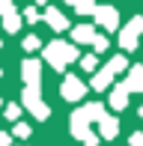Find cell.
<instances>
[{
  "instance_id": "1",
  "label": "cell",
  "mask_w": 143,
  "mask_h": 146,
  "mask_svg": "<svg viewBox=\"0 0 143 146\" xmlns=\"http://www.w3.org/2000/svg\"><path fill=\"white\" fill-rule=\"evenodd\" d=\"M45 57H48V63L54 66V69H63V66H66L69 60H75L77 54H75V48L66 45V42H51L48 51H45Z\"/></svg>"
},
{
  "instance_id": "2",
  "label": "cell",
  "mask_w": 143,
  "mask_h": 146,
  "mask_svg": "<svg viewBox=\"0 0 143 146\" xmlns=\"http://www.w3.org/2000/svg\"><path fill=\"white\" fill-rule=\"evenodd\" d=\"M119 69H125V60H122V57H113L107 69H105V72H99V78L93 81V87H95V90L107 87V84H110V78H113V72H119Z\"/></svg>"
},
{
  "instance_id": "3",
  "label": "cell",
  "mask_w": 143,
  "mask_h": 146,
  "mask_svg": "<svg viewBox=\"0 0 143 146\" xmlns=\"http://www.w3.org/2000/svg\"><path fill=\"white\" fill-rule=\"evenodd\" d=\"M24 104H27V108L33 110L39 119H42V116H48V108H42V104H39V92H36V87H30L27 92H24Z\"/></svg>"
},
{
  "instance_id": "4",
  "label": "cell",
  "mask_w": 143,
  "mask_h": 146,
  "mask_svg": "<svg viewBox=\"0 0 143 146\" xmlns=\"http://www.w3.org/2000/svg\"><path fill=\"white\" fill-rule=\"evenodd\" d=\"M63 96L72 98V102H77V98L83 96V84L77 81V78H66V81H63Z\"/></svg>"
},
{
  "instance_id": "5",
  "label": "cell",
  "mask_w": 143,
  "mask_h": 146,
  "mask_svg": "<svg viewBox=\"0 0 143 146\" xmlns=\"http://www.w3.org/2000/svg\"><path fill=\"white\" fill-rule=\"evenodd\" d=\"M140 30H143V18H134L125 27V33H122V45H125V48H134V39H137Z\"/></svg>"
},
{
  "instance_id": "6",
  "label": "cell",
  "mask_w": 143,
  "mask_h": 146,
  "mask_svg": "<svg viewBox=\"0 0 143 146\" xmlns=\"http://www.w3.org/2000/svg\"><path fill=\"white\" fill-rule=\"evenodd\" d=\"M95 18H99V21L105 24L107 30H113L116 24H119V21H116V12L110 9V6H101V9H95Z\"/></svg>"
},
{
  "instance_id": "7",
  "label": "cell",
  "mask_w": 143,
  "mask_h": 146,
  "mask_svg": "<svg viewBox=\"0 0 143 146\" xmlns=\"http://www.w3.org/2000/svg\"><path fill=\"white\" fill-rule=\"evenodd\" d=\"M21 72H24V78H27L30 87H39V63H36V60H27Z\"/></svg>"
},
{
  "instance_id": "8",
  "label": "cell",
  "mask_w": 143,
  "mask_h": 146,
  "mask_svg": "<svg viewBox=\"0 0 143 146\" xmlns=\"http://www.w3.org/2000/svg\"><path fill=\"white\" fill-rule=\"evenodd\" d=\"M45 21H48L54 30H66V18H63V12H57V9H48V12H45Z\"/></svg>"
},
{
  "instance_id": "9",
  "label": "cell",
  "mask_w": 143,
  "mask_h": 146,
  "mask_svg": "<svg viewBox=\"0 0 143 146\" xmlns=\"http://www.w3.org/2000/svg\"><path fill=\"white\" fill-rule=\"evenodd\" d=\"M128 90H143V69H134L131 72V81L125 84Z\"/></svg>"
},
{
  "instance_id": "10",
  "label": "cell",
  "mask_w": 143,
  "mask_h": 146,
  "mask_svg": "<svg viewBox=\"0 0 143 146\" xmlns=\"http://www.w3.org/2000/svg\"><path fill=\"white\" fill-rule=\"evenodd\" d=\"M125 96H128V87L116 90V92H113V98H110V104H113V108H125Z\"/></svg>"
},
{
  "instance_id": "11",
  "label": "cell",
  "mask_w": 143,
  "mask_h": 146,
  "mask_svg": "<svg viewBox=\"0 0 143 146\" xmlns=\"http://www.w3.org/2000/svg\"><path fill=\"white\" fill-rule=\"evenodd\" d=\"M75 39H77V42H93V27H77L75 30Z\"/></svg>"
},
{
  "instance_id": "12",
  "label": "cell",
  "mask_w": 143,
  "mask_h": 146,
  "mask_svg": "<svg viewBox=\"0 0 143 146\" xmlns=\"http://www.w3.org/2000/svg\"><path fill=\"white\" fill-rule=\"evenodd\" d=\"M101 131H105V137H113V134H116L113 119H101Z\"/></svg>"
},
{
  "instance_id": "13",
  "label": "cell",
  "mask_w": 143,
  "mask_h": 146,
  "mask_svg": "<svg viewBox=\"0 0 143 146\" xmlns=\"http://www.w3.org/2000/svg\"><path fill=\"white\" fill-rule=\"evenodd\" d=\"M77 12H95V3H93V0H77Z\"/></svg>"
},
{
  "instance_id": "14",
  "label": "cell",
  "mask_w": 143,
  "mask_h": 146,
  "mask_svg": "<svg viewBox=\"0 0 143 146\" xmlns=\"http://www.w3.org/2000/svg\"><path fill=\"white\" fill-rule=\"evenodd\" d=\"M93 48H95V51H105V48H107V39H105V36H95V39H93Z\"/></svg>"
},
{
  "instance_id": "15",
  "label": "cell",
  "mask_w": 143,
  "mask_h": 146,
  "mask_svg": "<svg viewBox=\"0 0 143 146\" xmlns=\"http://www.w3.org/2000/svg\"><path fill=\"white\" fill-rule=\"evenodd\" d=\"M24 48H27V51H36L39 48V39L36 36H27V39H24Z\"/></svg>"
},
{
  "instance_id": "16",
  "label": "cell",
  "mask_w": 143,
  "mask_h": 146,
  "mask_svg": "<svg viewBox=\"0 0 143 146\" xmlns=\"http://www.w3.org/2000/svg\"><path fill=\"white\" fill-rule=\"evenodd\" d=\"M15 134H18V137H27L30 128H27V125H15Z\"/></svg>"
},
{
  "instance_id": "17",
  "label": "cell",
  "mask_w": 143,
  "mask_h": 146,
  "mask_svg": "<svg viewBox=\"0 0 143 146\" xmlns=\"http://www.w3.org/2000/svg\"><path fill=\"white\" fill-rule=\"evenodd\" d=\"M83 69H95V57H83Z\"/></svg>"
},
{
  "instance_id": "18",
  "label": "cell",
  "mask_w": 143,
  "mask_h": 146,
  "mask_svg": "<svg viewBox=\"0 0 143 146\" xmlns=\"http://www.w3.org/2000/svg\"><path fill=\"white\" fill-rule=\"evenodd\" d=\"M24 18H27V21H39V18H36V9H27V12H24Z\"/></svg>"
},
{
  "instance_id": "19",
  "label": "cell",
  "mask_w": 143,
  "mask_h": 146,
  "mask_svg": "<svg viewBox=\"0 0 143 146\" xmlns=\"http://www.w3.org/2000/svg\"><path fill=\"white\" fill-rule=\"evenodd\" d=\"M6 116H9V119H15V116H18V108H15V104H12V108H6Z\"/></svg>"
},
{
  "instance_id": "20",
  "label": "cell",
  "mask_w": 143,
  "mask_h": 146,
  "mask_svg": "<svg viewBox=\"0 0 143 146\" xmlns=\"http://www.w3.org/2000/svg\"><path fill=\"white\" fill-rule=\"evenodd\" d=\"M0 146H9V134H3V131H0Z\"/></svg>"
},
{
  "instance_id": "21",
  "label": "cell",
  "mask_w": 143,
  "mask_h": 146,
  "mask_svg": "<svg viewBox=\"0 0 143 146\" xmlns=\"http://www.w3.org/2000/svg\"><path fill=\"white\" fill-rule=\"evenodd\" d=\"M36 3H48V0H36Z\"/></svg>"
},
{
  "instance_id": "22",
  "label": "cell",
  "mask_w": 143,
  "mask_h": 146,
  "mask_svg": "<svg viewBox=\"0 0 143 146\" xmlns=\"http://www.w3.org/2000/svg\"><path fill=\"white\" fill-rule=\"evenodd\" d=\"M66 3H77V0H66Z\"/></svg>"
}]
</instances>
